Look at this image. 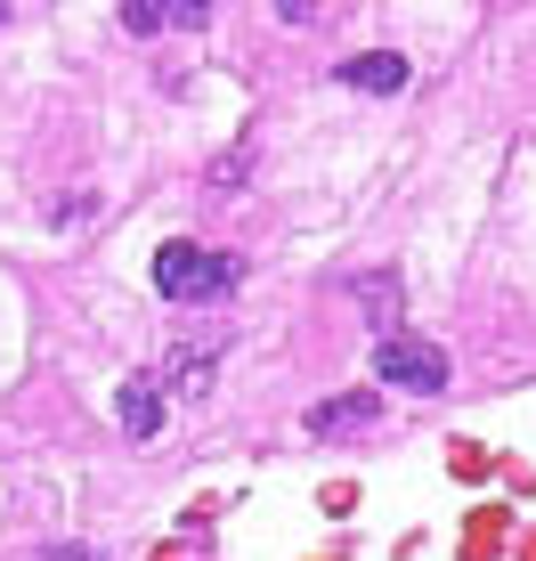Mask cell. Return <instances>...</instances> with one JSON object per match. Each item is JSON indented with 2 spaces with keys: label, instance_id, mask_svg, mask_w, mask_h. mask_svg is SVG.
<instances>
[{
  "label": "cell",
  "instance_id": "9c48e42d",
  "mask_svg": "<svg viewBox=\"0 0 536 561\" xmlns=\"http://www.w3.org/2000/svg\"><path fill=\"white\" fill-rule=\"evenodd\" d=\"M171 25H179V33H203V25H212V9H203V0H179V9H171Z\"/></svg>",
  "mask_w": 536,
  "mask_h": 561
},
{
  "label": "cell",
  "instance_id": "52a82bcc",
  "mask_svg": "<svg viewBox=\"0 0 536 561\" xmlns=\"http://www.w3.org/2000/svg\"><path fill=\"white\" fill-rule=\"evenodd\" d=\"M358 294H366V318H374V334L391 342V334H398V277H366Z\"/></svg>",
  "mask_w": 536,
  "mask_h": 561
},
{
  "label": "cell",
  "instance_id": "7a4b0ae2",
  "mask_svg": "<svg viewBox=\"0 0 536 561\" xmlns=\"http://www.w3.org/2000/svg\"><path fill=\"white\" fill-rule=\"evenodd\" d=\"M374 375H382V391L439 399V391H447V351L423 342V334H391V342H374Z\"/></svg>",
  "mask_w": 536,
  "mask_h": 561
},
{
  "label": "cell",
  "instance_id": "5b68a950",
  "mask_svg": "<svg viewBox=\"0 0 536 561\" xmlns=\"http://www.w3.org/2000/svg\"><path fill=\"white\" fill-rule=\"evenodd\" d=\"M374 415H382L374 391H341V399H317V408H310V432L334 439V432H358V423H374Z\"/></svg>",
  "mask_w": 536,
  "mask_h": 561
},
{
  "label": "cell",
  "instance_id": "ba28073f",
  "mask_svg": "<svg viewBox=\"0 0 536 561\" xmlns=\"http://www.w3.org/2000/svg\"><path fill=\"white\" fill-rule=\"evenodd\" d=\"M171 9H155V0H123V33H163Z\"/></svg>",
  "mask_w": 536,
  "mask_h": 561
},
{
  "label": "cell",
  "instance_id": "277c9868",
  "mask_svg": "<svg viewBox=\"0 0 536 561\" xmlns=\"http://www.w3.org/2000/svg\"><path fill=\"white\" fill-rule=\"evenodd\" d=\"M212 358H220V342H212V351H203V342H179V351L163 358V382H171L179 399H203V391H212V375H220Z\"/></svg>",
  "mask_w": 536,
  "mask_h": 561
},
{
  "label": "cell",
  "instance_id": "30bf717a",
  "mask_svg": "<svg viewBox=\"0 0 536 561\" xmlns=\"http://www.w3.org/2000/svg\"><path fill=\"white\" fill-rule=\"evenodd\" d=\"M42 561H106V553H98V546H49Z\"/></svg>",
  "mask_w": 536,
  "mask_h": 561
},
{
  "label": "cell",
  "instance_id": "8992f818",
  "mask_svg": "<svg viewBox=\"0 0 536 561\" xmlns=\"http://www.w3.org/2000/svg\"><path fill=\"white\" fill-rule=\"evenodd\" d=\"M114 415H123V432L139 439H163V391H147V382H123V399H114Z\"/></svg>",
  "mask_w": 536,
  "mask_h": 561
},
{
  "label": "cell",
  "instance_id": "6da1fadb",
  "mask_svg": "<svg viewBox=\"0 0 536 561\" xmlns=\"http://www.w3.org/2000/svg\"><path fill=\"white\" fill-rule=\"evenodd\" d=\"M236 285V261L228 253H203V244H163L155 253V294L163 301H220Z\"/></svg>",
  "mask_w": 536,
  "mask_h": 561
},
{
  "label": "cell",
  "instance_id": "3957f363",
  "mask_svg": "<svg viewBox=\"0 0 536 561\" xmlns=\"http://www.w3.org/2000/svg\"><path fill=\"white\" fill-rule=\"evenodd\" d=\"M341 90H374V99H391V90H407V57H398V49L341 57Z\"/></svg>",
  "mask_w": 536,
  "mask_h": 561
},
{
  "label": "cell",
  "instance_id": "8fae6325",
  "mask_svg": "<svg viewBox=\"0 0 536 561\" xmlns=\"http://www.w3.org/2000/svg\"><path fill=\"white\" fill-rule=\"evenodd\" d=\"M0 25H9V9H0Z\"/></svg>",
  "mask_w": 536,
  "mask_h": 561
}]
</instances>
